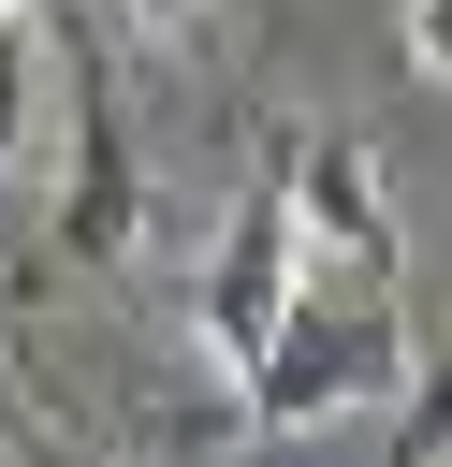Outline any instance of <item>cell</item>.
<instances>
[{
  "label": "cell",
  "instance_id": "obj_1",
  "mask_svg": "<svg viewBox=\"0 0 452 467\" xmlns=\"http://www.w3.org/2000/svg\"><path fill=\"white\" fill-rule=\"evenodd\" d=\"M233 394H248L277 438H306V423H350V409L408 394V321H394V277H379V292H292L277 350H262Z\"/></svg>",
  "mask_w": 452,
  "mask_h": 467
},
{
  "label": "cell",
  "instance_id": "obj_2",
  "mask_svg": "<svg viewBox=\"0 0 452 467\" xmlns=\"http://www.w3.org/2000/svg\"><path fill=\"white\" fill-rule=\"evenodd\" d=\"M277 219H292L306 292H379V277H394V190H379V161H365L350 131H321V146L292 161Z\"/></svg>",
  "mask_w": 452,
  "mask_h": 467
},
{
  "label": "cell",
  "instance_id": "obj_3",
  "mask_svg": "<svg viewBox=\"0 0 452 467\" xmlns=\"http://www.w3.org/2000/svg\"><path fill=\"white\" fill-rule=\"evenodd\" d=\"M292 292H306V263H292V219H277V190H262V204H233V219H219V263L190 277V336H204V365H219V379H248V365L277 350Z\"/></svg>",
  "mask_w": 452,
  "mask_h": 467
},
{
  "label": "cell",
  "instance_id": "obj_4",
  "mask_svg": "<svg viewBox=\"0 0 452 467\" xmlns=\"http://www.w3.org/2000/svg\"><path fill=\"white\" fill-rule=\"evenodd\" d=\"M73 190H58V234L87 248V263H117L131 234H146V175H131V131L102 117V88H87V58H73Z\"/></svg>",
  "mask_w": 452,
  "mask_h": 467
},
{
  "label": "cell",
  "instance_id": "obj_5",
  "mask_svg": "<svg viewBox=\"0 0 452 467\" xmlns=\"http://www.w3.org/2000/svg\"><path fill=\"white\" fill-rule=\"evenodd\" d=\"M58 88H73L58 15H44V0H0V175H15V161H29V131L58 117Z\"/></svg>",
  "mask_w": 452,
  "mask_h": 467
},
{
  "label": "cell",
  "instance_id": "obj_6",
  "mask_svg": "<svg viewBox=\"0 0 452 467\" xmlns=\"http://www.w3.org/2000/svg\"><path fill=\"white\" fill-rule=\"evenodd\" d=\"M394 58H408V73H423V88H437V73H452V29H437V0H394Z\"/></svg>",
  "mask_w": 452,
  "mask_h": 467
},
{
  "label": "cell",
  "instance_id": "obj_7",
  "mask_svg": "<svg viewBox=\"0 0 452 467\" xmlns=\"http://www.w3.org/2000/svg\"><path fill=\"white\" fill-rule=\"evenodd\" d=\"M204 15H219V0H131V29H146V44H190Z\"/></svg>",
  "mask_w": 452,
  "mask_h": 467
},
{
  "label": "cell",
  "instance_id": "obj_8",
  "mask_svg": "<svg viewBox=\"0 0 452 467\" xmlns=\"http://www.w3.org/2000/svg\"><path fill=\"white\" fill-rule=\"evenodd\" d=\"M29 467H87V452H29Z\"/></svg>",
  "mask_w": 452,
  "mask_h": 467
}]
</instances>
